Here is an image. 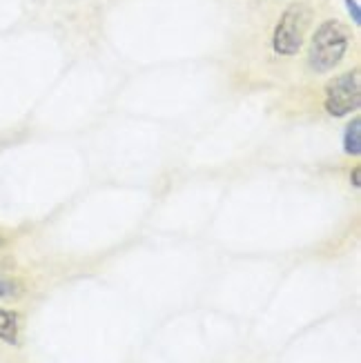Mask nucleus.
<instances>
[{
  "mask_svg": "<svg viewBox=\"0 0 361 363\" xmlns=\"http://www.w3.org/2000/svg\"><path fill=\"white\" fill-rule=\"evenodd\" d=\"M346 3V9H348V13L352 16V23L359 27L361 25V11H359V3L357 0H343Z\"/></svg>",
  "mask_w": 361,
  "mask_h": 363,
  "instance_id": "obj_7",
  "label": "nucleus"
},
{
  "mask_svg": "<svg viewBox=\"0 0 361 363\" xmlns=\"http://www.w3.org/2000/svg\"><path fill=\"white\" fill-rule=\"evenodd\" d=\"M359 172H361L359 167L352 169V185H355V187H359Z\"/></svg>",
  "mask_w": 361,
  "mask_h": 363,
  "instance_id": "obj_8",
  "label": "nucleus"
},
{
  "mask_svg": "<svg viewBox=\"0 0 361 363\" xmlns=\"http://www.w3.org/2000/svg\"><path fill=\"white\" fill-rule=\"evenodd\" d=\"M312 23V11L304 5V3H294L290 5L274 27L272 34V47L274 52L281 56H294L299 54V50L304 47L306 34Z\"/></svg>",
  "mask_w": 361,
  "mask_h": 363,
  "instance_id": "obj_2",
  "label": "nucleus"
},
{
  "mask_svg": "<svg viewBox=\"0 0 361 363\" xmlns=\"http://www.w3.org/2000/svg\"><path fill=\"white\" fill-rule=\"evenodd\" d=\"M343 150L348 156H361V118H352L346 128V136H343Z\"/></svg>",
  "mask_w": 361,
  "mask_h": 363,
  "instance_id": "obj_5",
  "label": "nucleus"
},
{
  "mask_svg": "<svg viewBox=\"0 0 361 363\" xmlns=\"http://www.w3.org/2000/svg\"><path fill=\"white\" fill-rule=\"evenodd\" d=\"M21 335V323H18V314L0 308V341H5L9 345L18 343Z\"/></svg>",
  "mask_w": 361,
  "mask_h": 363,
  "instance_id": "obj_4",
  "label": "nucleus"
},
{
  "mask_svg": "<svg viewBox=\"0 0 361 363\" xmlns=\"http://www.w3.org/2000/svg\"><path fill=\"white\" fill-rule=\"evenodd\" d=\"M5 243H7V239H5L3 234H0V247H5Z\"/></svg>",
  "mask_w": 361,
  "mask_h": 363,
  "instance_id": "obj_9",
  "label": "nucleus"
},
{
  "mask_svg": "<svg viewBox=\"0 0 361 363\" xmlns=\"http://www.w3.org/2000/svg\"><path fill=\"white\" fill-rule=\"evenodd\" d=\"M326 112L341 118L357 112L361 105V72L352 69L341 76H335L331 83L326 85Z\"/></svg>",
  "mask_w": 361,
  "mask_h": 363,
  "instance_id": "obj_3",
  "label": "nucleus"
},
{
  "mask_svg": "<svg viewBox=\"0 0 361 363\" xmlns=\"http://www.w3.org/2000/svg\"><path fill=\"white\" fill-rule=\"evenodd\" d=\"M350 29L341 21H326L317 27L310 43L308 62L317 74L333 72L346 56L350 47Z\"/></svg>",
  "mask_w": 361,
  "mask_h": 363,
  "instance_id": "obj_1",
  "label": "nucleus"
},
{
  "mask_svg": "<svg viewBox=\"0 0 361 363\" xmlns=\"http://www.w3.org/2000/svg\"><path fill=\"white\" fill-rule=\"evenodd\" d=\"M23 292V286L16 279L0 274V298H18Z\"/></svg>",
  "mask_w": 361,
  "mask_h": 363,
  "instance_id": "obj_6",
  "label": "nucleus"
}]
</instances>
